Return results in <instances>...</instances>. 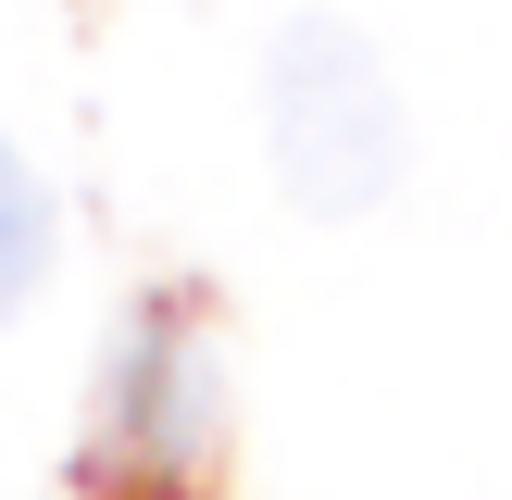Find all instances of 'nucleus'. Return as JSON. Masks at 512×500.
Returning a JSON list of instances; mask_svg holds the SVG:
<instances>
[{
  "label": "nucleus",
  "mask_w": 512,
  "mask_h": 500,
  "mask_svg": "<svg viewBox=\"0 0 512 500\" xmlns=\"http://www.w3.org/2000/svg\"><path fill=\"white\" fill-rule=\"evenodd\" d=\"M263 150H275V188L300 213H375L400 188L413 138H400V88H388L363 25L300 13L275 38V63H263Z\"/></svg>",
  "instance_id": "obj_1"
},
{
  "label": "nucleus",
  "mask_w": 512,
  "mask_h": 500,
  "mask_svg": "<svg viewBox=\"0 0 512 500\" xmlns=\"http://www.w3.org/2000/svg\"><path fill=\"white\" fill-rule=\"evenodd\" d=\"M38 275H50V188H38V163L0 138V325L38 300Z\"/></svg>",
  "instance_id": "obj_2"
}]
</instances>
